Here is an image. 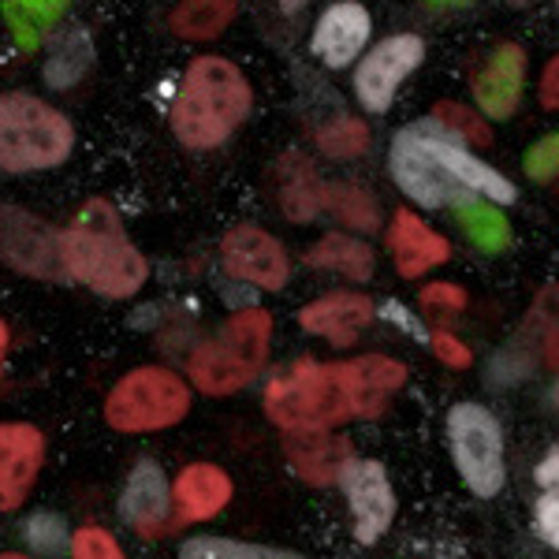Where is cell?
Masks as SVG:
<instances>
[{
  "instance_id": "obj_1",
  "label": "cell",
  "mask_w": 559,
  "mask_h": 559,
  "mask_svg": "<svg viewBox=\"0 0 559 559\" xmlns=\"http://www.w3.org/2000/svg\"><path fill=\"white\" fill-rule=\"evenodd\" d=\"M407 381V366L384 355L350 362H292L269 381L265 414L284 432H332L355 418H381Z\"/></svg>"
},
{
  "instance_id": "obj_2",
  "label": "cell",
  "mask_w": 559,
  "mask_h": 559,
  "mask_svg": "<svg viewBox=\"0 0 559 559\" xmlns=\"http://www.w3.org/2000/svg\"><path fill=\"white\" fill-rule=\"evenodd\" d=\"M388 173L421 210H444L471 198L511 205L519 198L515 183L500 168L485 165L477 153L463 146V139L444 131L437 120H418L395 131L388 150Z\"/></svg>"
},
{
  "instance_id": "obj_3",
  "label": "cell",
  "mask_w": 559,
  "mask_h": 559,
  "mask_svg": "<svg viewBox=\"0 0 559 559\" xmlns=\"http://www.w3.org/2000/svg\"><path fill=\"white\" fill-rule=\"evenodd\" d=\"M60 265L105 299H131L150 280V261L128 239L120 213L105 198L86 202L60 231Z\"/></svg>"
},
{
  "instance_id": "obj_4",
  "label": "cell",
  "mask_w": 559,
  "mask_h": 559,
  "mask_svg": "<svg viewBox=\"0 0 559 559\" xmlns=\"http://www.w3.org/2000/svg\"><path fill=\"white\" fill-rule=\"evenodd\" d=\"M254 105L250 79L224 57H198L179 83L168 123L187 150H213L228 142Z\"/></svg>"
},
{
  "instance_id": "obj_5",
  "label": "cell",
  "mask_w": 559,
  "mask_h": 559,
  "mask_svg": "<svg viewBox=\"0 0 559 559\" xmlns=\"http://www.w3.org/2000/svg\"><path fill=\"white\" fill-rule=\"evenodd\" d=\"M273 347V313L261 306L231 313L224 329L198 344L187 358L191 384L205 395H236L258 381Z\"/></svg>"
},
{
  "instance_id": "obj_6",
  "label": "cell",
  "mask_w": 559,
  "mask_h": 559,
  "mask_svg": "<svg viewBox=\"0 0 559 559\" xmlns=\"http://www.w3.org/2000/svg\"><path fill=\"white\" fill-rule=\"evenodd\" d=\"M75 150V128L60 108L34 94H0V168L41 173L64 165Z\"/></svg>"
},
{
  "instance_id": "obj_7",
  "label": "cell",
  "mask_w": 559,
  "mask_h": 559,
  "mask_svg": "<svg viewBox=\"0 0 559 559\" xmlns=\"http://www.w3.org/2000/svg\"><path fill=\"white\" fill-rule=\"evenodd\" d=\"M191 411V388L165 366L131 369L105 400V421L116 432H157L173 429Z\"/></svg>"
},
{
  "instance_id": "obj_8",
  "label": "cell",
  "mask_w": 559,
  "mask_h": 559,
  "mask_svg": "<svg viewBox=\"0 0 559 559\" xmlns=\"http://www.w3.org/2000/svg\"><path fill=\"white\" fill-rule=\"evenodd\" d=\"M448 444L463 474L466 489L489 500L508 481V459H503V429L492 411L481 403H455L448 411Z\"/></svg>"
},
{
  "instance_id": "obj_9",
  "label": "cell",
  "mask_w": 559,
  "mask_h": 559,
  "mask_svg": "<svg viewBox=\"0 0 559 559\" xmlns=\"http://www.w3.org/2000/svg\"><path fill=\"white\" fill-rule=\"evenodd\" d=\"M426 60V41L418 34H392V38L377 41L366 52V60L355 71V97L366 112H388L400 94L403 79Z\"/></svg>"
},
{
  "instance_id": "obj_10",
  "label": "cell",
  "mask_w": 559,
  "mask_h": 559,
  "mask_svg": "<svg viewBox=\"0 0 559 559\" xmlns=\"http://www.w3.org/2000/svg\"><path fill=\"white\" fill-rule=\"evenodd\" d=\"M221 265L231 280L254 284L261 292H280L292 280L287 250L258 224H239L221 239Z\"/></svg>"
},
{
  "instance_id": "obj_11",
  "label": "cell",
  "mask_w": 559,
  "mask_h": 559,
  "mask_svg": "<svg viewBox=\"0 0 559 559\" xmlns=\"http://www.w3.org/2000/svg\"><path fill=\"white\" fill-rule=\"evenodd\" d=\"M336 481L347 492L355 540L358 545H377L395 519V492L392 481H388V471L377 459H347Z\"/></svg>"
},
{
  "instance_id": "obj_12",
  "label": "cell",
  "mask_w": 559,
  "mask_h": 559,
  "mask_svg": "<svg viewBox=\"0 0 559 559\" xmlns=\"http://www.w3.org/2000/svg\"><path fill=\"white\" fill-rule=\"evenodd\" d=\"M0 258L23 276H60V231L20 205H0Z\"/></svg>"
},
{
  "instance_id": "obj_13",
  "label": "cell",
  "mask_w": 559,
  "mask_h": 559,
  "mask_svg": "<svg viewBox=\"0 0 559 559\" xmlns=\"http://www.w3.org/2000/svg\"><path fill=\"white\" fill-rule=\"evenodd\" d=\"M45 463V437L26 421H0V515L26 503Z\"/></svg>"
},
{
  "instance_id": "obj_14",
  "label": "cell",
  "mask_w": 559,
  "mask_h": 559,
  "mask_svg": "<svg viewBox=\"0 0 559 559\" xmlns=\"http://www.w3.org/2000/svg\"><path fill=\"white\" fill-rule=\"evenodd\" d=\"M369 34H373V20L362 4L355 0H340V4L324 8L318 26H313V57L321 60L324 68H347L362 57Z\"/></svg>"
},
{
  "instance_id": "obj_15",
  "label": "cell",
  "mask_w": 559,
  "mask_h": 559,
  "mask_svg": "<svg viewBox=\"0 0 559 559\" xmlns=\"http://www.w3.org/2000/svg\"><path fill=\"white\" fill-rule=\"evenodd\" d=\"M526 83V49L515 41H503L492 49L489 64L474 75V102L489 120H508L522 102Z\"/></svg>"
},
{
  "instance_id": "obj_16",
  "label": "cell",
  "mask_w": 559,
  "mask_h": 559,
  "mask_svg": "<svg viewBox=\"0 0 559 559\" xmlns=\"http://www.w3.org/2000/svg\"><path fill=\"white\" fill-rule=\"evenodd\" d=\"M120 511L139 537L153 540L173 530V522H168L173 496H168L165 474H160V466L153 463V459L134 463V471L128 474V485H123V496H120Z\"/></svg>"
},
{
  "instance_id": "obj_17",
  "label": "cell",
  "mask_w": 559,
  "mask_h": 559,
  "mask_svg": "<svg viewBox=\"0 0 559 559\" xmlns=\"http://www.w3.org/2000/svg\"><path fill=\"white\" fill-rule=\"evenodd\" d=\"M388 250H392L400 276L407 280L429 273V269L444 265L452 258V242L440 236L437 228H429L414 210H400L392 216V224H388Z\"/></svg>"
},
{
  "instance_id": "obj_18",
  "label": "cell",
  "mask_w": 559,
  "mask_h": 559,
  "mask_svg": "<svg viewBox=\"0 0 559 559\" xmlns=\"http://www.w3.org/2000/svg\"><path fill=\"white\" fill-rule=\"evenodd\" d=\"M369 321H373V302L358 292H332V295H324V299L299 310L302 329L321 340H329V344H336V347L355 344Z\"/></svg>"
},
{
  "instance_id": "obj_19",
  "label": "cell",
  "mask_w": 559,
  "mask_h": 559,
  "mask_svg": "<svg viewBox=\"0 0 559 559\" xmlns=\"http://www.w3.org/2000/svg\"><path fill=\"white\" fill-rule=\"evenodd\" d=\"M231 477L213 463H194L176 477L173 503L179 511V522H205L221 515L231 500Z\"/></svg>"
},
{
  "instance_id": "obj_20",
  "label": "cell",
  "mask_w": 559,
  "mask_h": 559,
  "mask_svg": "<svg viewBox=\"0 0 559 559\" xmlns=\"http://www.w3.org/2000/svg\"><path fill=\"white\" fill-rule=\"evenodd\" d=\"M287 459L310 485H332L350 455V440L332 432H287Z\"/></svg>"
},
{
  "instance_id": "obj_21",
  "label": "cell",
  "mask_w": 559,
  "mask_h": 559,
  "mask_svg": "<svg viewBox=\"0 0 559 559\" xmlns=\"http://www.w3.org/2000/svg\"><path fill=\"white\" fill-rule=\"evenodd\" d=\"M276 198H280V210H284L287 221L302 224L313 221L321 213V179L318 168L310 165L299 153H287L280 157L276 165Z\"/></svg>"
},
{
  "instance_id": "obj_22",
  "label": "cell",
  "mask_w": 559,
  "mask_h": 559,
  "mask_svg": "<svg viewBox=\"0 0 559 559\" xmlns=\"http://www.w3.org/2000/svg\"><path fill=\"white\" fill-rule=\"evenodd\" d=\"M94 60H97V52H94L90 34L83 26H68V31L52 34L49 45H45V83L57 90H71L90 75Z\"/></svg>"
},
{
  "instance_id": "obj_23",
  "label": "cell",
  "mask_w": 559,
  "mask_h": 559,
  "mask_svg": "<svg viewBox=\"0 0 559 559\" xmlns=\"http://www.w3.org/2000/svg\"><path fill=\"white\" fill-rule=\"evenodd\" d=\"M239 12V0H176L168 12V31L187 41H213Z\"/></svg>"
},
{
  "instance_id": "obj_24",
  "label": "cell",
  "mask_w": 559,
  "mask_h": 559,
  "mask_svg": "<svg viewBox=\"0 0 559 559\" xmlns=\"http://www.w3.org/2000/svg\"><path fill=\"white\" fill-rule=\"evenodd\" d=\"M313 269H324V273H340L347 280H355V284H366L369 276H373V250L366 247L362 239L355 236H324L318 247L306 254Z\"/></svg>"
},
{
  "instance_id": "obj_25",
  "label": "cell",
  "mask_w": 559,
  "mask_h": 559,
  "mask_svg": "<svg viewBox=\"0 0 559 559\" xmlns=\"http://www.w3.org/2000/svg\"><path fill=\"white\" fill-rule=\"evenodd\" d=\"M321 210H329L336 221H344L347 228L358 231H377V224H381L377 198L350 183H329V187L321 183Z\"/></svg>"
},
{
  "instance_id": "obj_26",
  "label": "cell",
  "mask_w": 559,
  "mask_h": 559,
  "mask_svg": "<svg viewBox=\"0 0 559 559\" xmlns=\"http://www.w3.org/2000/svg\"><path fill=\"white\" fill-rule=\"evenodd\" d=\"M455 216H459V224L466 228V236H471L481 250H492V254H496V250L508 247V239H511L508 221H503L500 210H489V205H485V198L459 202Z\"/></svg>"
},
{
  "instance_id": "obj_27",
  "label": "cell",
  "mask_w": 559,
  "mask_h": 559,
  "mask_svg": "<svg viewBox=\"0 0 559 559\" xmlns=\"http://www.w3.org/2000/svg\"><path fill=\"white\" fill-rule=\"evenodd\" d=\"M179 559H302V556L284 552V548L228 540V537H191L179 548Z\"/></svg>"
},
{
  "instance_id": "obj_28",
  "label": "cell",
  "mask_w": 559,
  "mask_h": 559,
  "mask_svg": "<svg viewBox=\"0 0 559 559\" xmlns=\"http://www.w3.org/2000/svg\"><path fill=\"white\" fill-rule=\"evenodd\" d=\"M369 146V128L355 116H340V120L324 123L318 131V150L324 157H336V160H350V157H362Z\"/></svg>"
},
{
  "instance_id": "obj_29",
  "label": "cell",
  "mask_w": 559,
  "mask_h": 559,
  "mask_svg": "<svg viewBox=\"0 0 559 559\" xmlns=\"http://www.w3.org/2000/svg\"><path fill=\"white\" fill-rule=\"evenodd\" d=\"M68 0H4V15L15 23L23 45H31L45 26H52L64 15Z\"/></svg>"
},
{
  "instance_id": "obj_30",
  "label": "cell",
  "mask_w": 559,
  "mask_h": 559,
  "mask_svg": "<svg viewBox=\"0 0 559 559\" xmlns=\"http://www.w3.org/2000/svg\"><path fill=\"white\" fill-rule=\"evenodd\" d=\"M432 120H437L444 131H452L455 139L474 142V146H489V142H492V131H489V123H485V116L471 112L466 105L440 102L437 108H432Z\"/></svg>"
},
{
  "instance_id": "obj_31",
  "label": "cell",
  "mask_w": 559,
  "mask_h": 559,
  "mask_svg": "<svg viewBox=\"0 0 559 559\" xmlns=\"http://www.w3.org/2000/svg\"><path fill=\"white\" fill-rule=\"evenodd\" d=\"M71 559H128L120 540L105 526H83L71 534Z\"/></svg>"
},
{
  "instance_id": "obj_32",
  "label": "cell",
  "mask_w": 559,
  "mask_h": 559,
  "mask_svg": "<svg viewBox=\"0 0 559 559\" xmlns=\"http://www.w3.org/2000/svg\"><path fill=\"white\" fill-rule=\"evenodd\" d=\"M559 139L556 134H548V139H540L534 150L526 153V173L530 179H537V183H552L556 179V165H559Z\"/></svg>"
},
{
  "instance_id": "obj_33",
  "label": "cell",
  "mask_w": 559,
  "mask_h": 559,
  "mask_svg": "<svg viewBox=\"0 0 559 559\" xmlns=\"http://www.w3.org/2000/svg\"><path fill=\"white\" fill-rule=\"evenodd\" d=\"M432 355H437L444 366H452V369H471L474 366L471 347L459 344L452 332H432Z\"/></svg>"
},
{
  "instance_id": "obj_34",
  "label": "cell",
  "mask_w": 559,
  "mask_h": 559,
  "mask_svg": "<svg viewBox=\"0 0 559 559\" xmlns=\"http://www.w3.org/2000/svg\"><path fill=\"white\" fill-rule=\"evenodd\" d=\"M559 496L556 489H548L537 500V534L548 540V545H559Z\"/></svg>"
},
{
  "instance_id": "obj_35",
  "label": "cell",
  "mask_w": 559,
  "mask_h": 559,
  "mask_svg": "<svg viewBox=\"0 0 559 559\" xmlns=\"http://www.w3.org/2000/svg\"><path fill=\"white\" fill-rule=\"evenodd\" d=\"M421 302L426 306H444V310H463L466 306V292L455 284H429L421 292Z\"/></svg>"
},
{
  "instance_id": "obj_36",
  "label": "cell",
  "mask_w": 559,
  "mask_h": 559,
  "mask_svg": "<svg viewBox=\"0 0 559 559\" xmlns=\"http://www.w3.org/2000/svg\"><path fill=\"white\" fill-rule=\"evenodd\" d=\"M540 102L545 108H559V60H548L545 75H540Z\"/></svg>"
},
{
  "instance_id": "obj_37",
  "label": "cell",
  "mask_w": 559,
  "mask_h": 559,
  "mask_svg": "<svg viewBox=\"0 0 559 559\" xmlns=\"http://www.w3.org/2000/svg\"><path fill=\"white\" fill-rule=\"evenodd\" d=\"M556 466H559V455H556V452L548 455V463H540V466H537V481H540V485H548V489H552V481H556Z\"/></svg>"
},
{
  "instance_id": "obj_38",
  "label": "cell",
  "mask_w": 559,
  "mask_h": 559,
  "mask_svg": "<svg viewBox=\"0 0 559 559\" xmlns=\"http://www.w3.org/2000/svg\"><path fill=\"white\" fill-rule=\"evenodd\" d=\"M8 344H12V336H8V324L0 321V373H4V358H8Z\"/></svg>"
},
{
  "instance_id": "obj_39",
  "label": "cell",
  "mask_w": 559,
  "mask_h": 559,
  "mask_svg": "<svg viewBox=\"0 0 559 559\" xmlns=\"http://www.w3.org/2000/svg\"><path fill=\"white\" fill-rule=\"evenodd\" d=\"M276 4H280V12L292 15V12H299V8L306 4V0H276Z\"/></svg>"
},
{
  "instance_id": "obj_40",
  "label": "cell",
  "mask_w": 559,
  "mask_h": 559,
  "mask_svg": "<svg viewBox=\"0 0 559 559\" xmlns=\"http://www.w3.org/2000/svg\"><path fill=\"white\" fill-rule=\"evenodd\" d=\"M429 4H437V8H444V4H471V0H429Z\"/></svg>"
},
{
  "instance_id": "obj_41",
  "label": "cell",
  "mask_w": 559,
  "mask_h": 559,
  "mask_svg": "<svg viewBox=\"0 0 559 559\" xmlns=\"http://www.w3.org/2000/svg\"><path fill=\"white\" fill-rule=\"evenodd\" d=\"M0 559H31V556H23V552H0Z\"/></svg>"
},
{
  "instance_id": "obj_42",
  "label": "cell",
  "mask_w": 559,
  "mask_h": 559,
  "mask_svg": "<svg viewBox=\"0 0 559 559\" xmlns=\"http://www.w3.org/2000/svg\"><path fill=\"white\" fill-rule=\"evenodd\" d=\"M511 4H519V8H526V4H534V0H511Z\"/></svg>"
}]
</instances>
